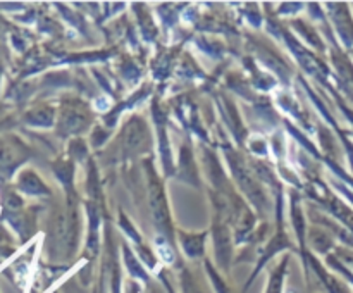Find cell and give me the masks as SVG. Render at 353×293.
Returning <instances> with one entry per match:
<instances>
[{
	"instance_id": "cell-1",
	"label": "cell",
	"mask_w": 353,
	"mask_h": 293,
	"mask_svg": "<svg viewBox=\"0 0 353 293\" xmlns=\"http://www.w3.org/2000/svg\"><path fill=\"white\" fill-rule=\"evenodd\" d=\"M164 193H162L159 183L152 181L150 185V209L152 216H154L155 223L161 226V230H169V217L168 210H165V202H164Z\"/></svg>"
}]
</instances>
